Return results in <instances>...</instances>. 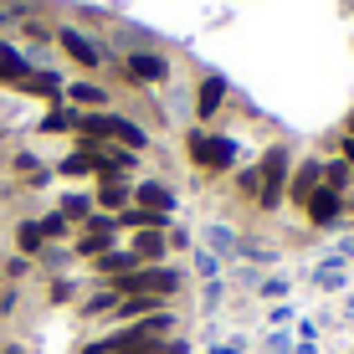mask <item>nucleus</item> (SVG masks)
<instances>
[{"mask_svg":"<svg viewBox=\"0 0 354 354\" xmlns=\"http://www.w3.org/2000/svg\"><path fill=\"white\" fill-rule=\"evenodd\" d=\"M62 97H67V103H82V108H97V113L113 103V93L97 88V82H72V88H62Z\"/></svg>","mask_w":354,"mask_h":354,"instance_id":"4468645a","label":"nucleus"},{"mask_svg":"<svg viewBox=\"0 0 354 354\" xmlns=\"http://www.w3.org/2000/svg\"><path fill=\"white\" fill-rule=\"evenodd\" d=\"M108 288H113L118 298H160V303H169L185 288V272L169 267V262H154V267H139V272L118 277V283H108Z\"/></svg>","mask_w":354,"mask_h":354,"instance_id":"f03ea898","label":"nucleus"},{"mask_svg":"<svg viewBox=\"0 0 354 354\" xmlns=\"http://www.w3.org/2000/svg\"><path fill=\"white\" fill-rule=\"evenodd\" d=\"M57 41H62V52H67L77 67H103V46L88 41L77 26H62V31H57Z\"/></svg>","mask_w":354,"mask_h":354,"instance_id":"6e6552de","label":"nucleus"},{"mask_svg":"<svg viewBox=\"0 0 354 354\" xmlns=\"http://www.w3.org/2000/svg\"><path fill=\"white\" fill-rule=\"evenodd\" d=\"M108 139H113V144H124V149H133V154H144V149H149V133L133 124V118H124V113H108Z\"/></svg>","mask_w":354,"mask_h":354,"instance_id":"f8f14e48","label":"nucleus"},{"mask_svg":"<svg viewBox=\"0 0 354 354\" xmlns=\"http://www.w3.org/2000/svg\"><path fill=\"white\" fill-rule=\"evenodd\" d=\"M93 211H97L93 195H62V216H67V221H88Z\"/></svg>","mask_w":354,"mask_h":354,"instance_id":"5701e85b","label":"nucleus"},{"mask_svg":"<svg viewBox=\"0 0 354 354\" xmlns=\"http://www.w3.org/2000/svg\"><path fill=\"white\" fill-rule=\"evenodd\" d=\"M185 154H190V165L205 169V175H226V169H236V160H241V144L231 139V133L190 129L185 133Z\"/></svg>","mask_w":354,"mask_h":354,"instance_id":"7ed1b4c3","label":"nucleus"},{"mask_svg":"<svg viewBox=\"0 0 354 354\" xmlns=\"http://www.w3.org/2000/svg\"><path fill=\"white\" fill-rule=\"evenodd\" d=\"M205 308H221V283H205Z\"/></svg>","mask_w":354,"mask_h":354,"instance_id":"2f4dec72","label":"nucleus"},{"mask_svg":"<svg viewBox=\"0 0 354 354\" xmlns=\"http://www.w3.org/2000/svg\"><path fill=\"white\" fill-rule=\"evenodd\" d=\"M139 354H190V344H185V339H175V334H169V339H154V344H144Z\"/></svg>","mask_w":354,"mask_h":354,"instance_id":"bb28decb","label":"nucleus"},{"mask_svg":"<svg viewBox=\"0 0 354 354\" xmlns=\"http://www.w3.org/2000/svg\"><path fill=\"white\" fill-rule=\"evenodd\" d=\"M262 298H288V277H262Z\"/></svg>","mask_w":354,"mask_h":354,"instance_id":"cd10ccee","label":"nucleus"},{"mask_svg":"<svg viewBox=\"0 0 354 354\" xmlns=\"http://www.w3.org/2000/svg\"><path fill=\"white\" fill-rule=\"evenodd\" d=\"M344 133H354V113H349V124H344Z\"/></svg>","mask_w":354,"mask_h":354,"instance_id":"c9c22d12","label":"nucleus"},{"mask_svg":"<svg viewBox=\"0 0 354 354\" xmlns=\"http://www.w3.org/2000/svg\"><path fill=\"white\" fill-rule=\"evenodd\" d=\"M190 252H195V277L216 283V277H221V257H216V252H205V247H190Z\"/></svg>","mask_w":354,"mask_h":354,"instance_id":"b1692460","label":"nucleus"},{"mask_svg":"<svg viewBox=\"0 0 354 354\" xmlns=\"http://www.w3.org/2000/svg\"><path fill=\"white\" fill-rule=\"evenodd\" d=\"M93 267H97V277H103V283H118V277H129V272H139V267H144V262H139V257H133V252H118V247H113V252H103V257H97Z\"/></svg>","mask_w":354,"mask_h":354,"instance_id":"ddd939ff","label":"nucleus"},{"mask_svg":"<svg viewBox=\"0 0 354 354\" xmlns=\"http://www.w3.org/2000/svg\"><path fill=\"white\" fill-rule=\"evenodd\" d=\"M288 149H283V144H272V149H267L262 154V190H257V211H277V205H283L288 201Z\"/></svg>","mask_w":354,"mask_h":354,"instance_id":"20e7f679","label":"nucleus"},{"mask_svg":"<svg viewBox=\"0 0 354 354\" xmlns=\"http://www.w3.org/2000/svg\"><path fill=\"white\" fill-rule=\"evenodd\" d=\"M344 205H349V195H339V190L319 185V190H313V201L303 205V211H308L313 231H328V226H339V221H344Z\"/></svg>","mask_w":354,"mask_h":354,"instance_id":"423d86ee","label":"nucleus"},{"mask_svg":"<svg viewBox=\"0 0 354 354\" xmlns=\"http://www.w3.org/2000/svg\"><path fill=\"white\" fill-rule=\"evenodd\" d=\"M62 175H97V160H93L88 144H77V154H67V160H62Z\"/></svg>","mask_w":354,"mask_h":354,"instance_id":"412c9836","label":"nucleus"},{"mask_svg":"<svg viewBox=\"0 0 354 354\" xmlns=\"http://www.w3.org/2000/svg\"><path fill=\"white\" fill-rule=\"evenodd\" d=\"M292 354H319V349H313V339H303V344H298V349H292Z\"/></svg>","mask_w":354,"mask_h":354,"instance_id":"f704fd0d","label":"nucleus"},{"mask_svg":"<svg viewBox=\"0 0 354 354\" xmlns=\"http://www.w3.org/2000/svg\"><path fill=\"white\" fill-rule=\"evenodd\" d=\"M72 221H67V216L62 211H52V216H41V236L46 241H62V236H72V231H67Z\"/></svg>","mask_w":354,"mask_h":354,"instance_id":"a878e982","label":"nucleus"},{"mask_svg":"<svg viewBox=\"0 0 354 354\" xmlns=\"http://www.w3.org/2000/svg\"><path fill=\"white\" fill-rule=\"evenodd\" d=\"M205 241H211L216 257H236V247H241V236L231 226H205Z\"/></svg>","mask_w":354,"mask_h":354,"instance_id":"f3484780","label":"nucleus"},{"mask_svg":"<svg viewBox=\"0 0 354 354\" xmlns=\"http://www.w3.org/2000/svg\"><path fill=\"white\" fill-rule=\"evenodd\" d=\"M133 205L160 211V216H175V190H169L165 180H139V185H133Z\"/></svg>","mask_w":354,"mask_h":354,"instance_id":"9b49d317","label":"nucleus"},{"mask_svg":"<svg viewBox=\"0 0 354 354\" xmlns=\"http://www.w3.org/2000/svg\"><path fill=\"white\" fill-rule=\"evenodd\" d=\"M257 190H262V169H257V165L236 169V195H247V201H257Z\"/></svg>","mask_w":354,"mask_h":354,"instance_id":"393cba45","label":"nucleus"},{"mask_svg":"<svg viewBox=\"0 0 354 354\" xmlns=\"http://www.w3.org/2000/svg\"><path fill=\"white\" fill-rule=\"evenodd\" d=\"M124 77L139 82V88H160V82H169V57L154 52V46H139V52L124 57Z\"/></svg>","mask_w":354,"mask_h":354,"instance_id":"39448f33","label":"nucleus"},{"mask_svg":"<svg viewBox=\"0 0 354 354\" xmlns=\"http://www.w3.org/2000/svg\"><path fill=\"white\" fill-rule=\"evenodd\" d=\"M267 354H292V339L288 334H272V339H267Z\"/></svg>","mask_w":354,"mask_h":354,"instance_id":"c756f323","label":"nucleus"},{"mask_svg":"<svg viewBox=\"0 0 354 354\" xmlns=\"http://www.w3.org/2000/svg\"><path fill=\"white\" fill-rule=\"evenodd\" d=\"M16 247L26 252V257H36V252L46 247V236H41V221H21V226H16Z\"/></svg>","mask_w":354,"mask_h":354,"instance_id":"aec40b11","label":"nucleus"},{"mask_svg":"<svg viewBox=\"0 0 354 354\" xmlns=\"http://www.w3.org/2000/svg\"><path fill=\"white\" fill-rule=\"evenodd\" d=\"M324 185H328V190H339V195H349V185H354V169H349L344 160H324Z\"/></svg>","mask_w":354,"mask_h":354,"instance_id":"a211bd4d","label":"nucleus"},{"mask_svg":"<svg viewBox=\"0 0 354 354\" xmlns=\"http://www.w3.org/2000/svg\"><path fill=\"white\" fill-rule=\"evenodd\" d=\"M226 97H231V82L221 77V72H205L201 88H195V118H201V124H211V118L226 108Z\"/></svg>","mask_w":354,"mask_h":354,"instance_id":"0eeeda50","label":"nucleus"},{"mask_svg":"<svg viewBox=\"0 0 354 354\" xmlns=\"http://www.w3.org/2000/svg\"><path fill=\"white\" fill-rule=\"evenodd\" d=\"M175 334V313L160 308V313H149V319H133L124 328H113L108 339H93L82 354H139L144 344H154V339H169Z\"/></svg>","mask_w":354,"mask_h":354,"instance_id":"f257e3e1","label":"nucleus"},{"mask_svg":"<svg viewBox=\"0 0 354 354\" xmlns=\"http://www.w3.org/2000/svg\"><path fill=\"white\" fill-rule=\"evenodd\" d=\"M339 262H354V236L344 241V247H339Z\"/></svg>","mask_w":354,"mask_h":354,"instance_id":"72a5a7b5","label":"nucleus"},{"mask_svg":"<svg viewBox=\"0 0 354 354\" xmlns=\"http://www.w3.org/2000/svg\"><path fill=\"white\" fill-rule=\"evenodd\" d=\"M16 88L21 93H36V97H62V77H57V72H26Z\"/></svg>","mask_w":354,"mask_h":354,"instance_id":"2eb2a0df","label":"nucleus"},{"mask_svg":"<svg viewBox=\"0 0 354 354\" xmlns=\"http://www.w3.org/2000/svg\"><path fill=\"white\" fill-rule=\"evenodd\" d=\"M313 283H319L324 292H339V288L349 283V277H344V262H339V257H328V262L319 267V272H313Z\"/></svg>","mask_w":354,"mask_h":354,"instance_id":"6ab92c4d","label":"nucleus"},{"mask_svg":"<svg viewBox=\"0 0 354 354\" xmlns=\"http://www.w3.org/2000/svg\"><path fill=\"white\" fill-rule=\"evenodd\" d=\"M339 149H344V154H339V160H344V165L354 169V133H344V139H339Z\"/></svg>","mask_w":354,"mask_h":354,"instance_id":"7c9ffc66","label":"nucleus"},{"mask_svg":"<svg viewBox=\"0 0 354 354\" xmlns=\"http://www.w3.org/2000/svg\"><path fill=\"white\" fill-rule=\"evenodd\" d=\"M21 31H26V36H31V41H46V36H52V31H46V21H31V16H26V21H21Z\"/></svg>","mask_w":354,"mask_h":354,"instance_id":"c85d7f7f","label":"nucleus"},{"mask_svg":"<svg viewBox=\"0 0 354 354\" xmlns=\"http://www.w3.org/2000/svg\"><path fill=\"white\" fill-rule=\"evenodd\" d=\"M211 354H247V344H241V339H236V344H216Z\"/></svg>","mask_w":354,"mask_h":354,"instance_id":"473e14b6","label":"nucleus"},{"mask_svg":"<svg viewBox=\"0 0 354 354\" xmlns=\"http://www.w3.org/2000/svg\"><path fill=\"white\" fill-rule=\"evenodd\" d=\"M324 185V160H303L298 169H292V180H288V201H298V205H308L313 201V190Z\"/></svg>","mask_w":354,"mask_h":354,"instance_id":"9d476101","label":"nucleus"},{"mask_svg":"<svg viewBox=\"0 0 354 354\" xmlns=\"http://www.w3.org/2000/svg\"><path fill=\"white\" fill-rule=\"evenodd\" d=\"M113 313H118V292H113V288L93 292V298L82 303V319H113Z\"/></svg>","mask_w":354,"mask_h":354,"instance_id":"dca6fc26","label":"nucleus"},{"mask_svg":"<svg viewBox=\"0 0 354 354\" xmlns=\"http://www.w3.org/2000/svg\"><path fill=\"white\" fill-rule=\"evenodd\" d=\"M93 205H97V211H129V205H133V185L124 175H103V180H97Z\"/></svg>","mask_w":354,"mask_h":354,"instance_id":"1a4fd4ad","label":"nucleus"},{"mask_svg":"<svg viewBox=\"0 0 354 354\" xmlns=\"http://www.w3.org/2000/svg\"><path fill=\"white\" fill-rule=\"evenodd\" d=\"M344 216H354V201H349V205H344Z\"/></svg>","mask_w":354,"mask_h":354,"instance_id":"e433bc0d","label":"nucleus"},{"mask_svg":"<svg viewBox=\"0 0 354 354\" xmlns=\"http://www.w3.org/2000/svg\"><path fill=\"white\" fill-rule=\"evenodd\" d=\"M77 118H82L77 108H52V113L41 118V129H46V133H62V129H72V133H77Z\"/></svg>","mask_w":354,"mask_h":354,"instance_id":"4be33fe9","label":"nucleus"}]
</instances>
